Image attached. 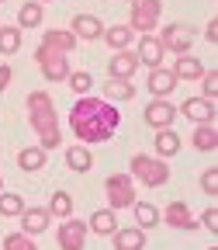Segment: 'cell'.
Listing matches in <instances>:
<instances>
[{
    "label": "cell",
    "instance_id": "3",
    "mask_svg": "<svg viewBox=\"0 0 218 250\" xmlns=\"http://www.w3.org/2000/svg\"><path fill=\"white\" fill-rule=\"evenodd\" d=\"M128 174L135 181H142V188H163L170 181V164L160 160V156H152V153H132Z\"/></svg>",
    "mask_w": 218,
    "mask_h": 250
},
{
    "label": "cell",
    "instance_id": "36",
    "mask_svg": "<svg viewBox=\"0 0 218 250\" xmlns=\"http://www.w3.org/2000/svg\"><path fill=\"white\" fill-rule=\"evenodd\" d=\"M201 229H208V233H218V208H215V205L201 212Z\"/></svg>",
    "mask_w": 218,
    "mask_h": 250
},
{
    "label": "cell",
    "instance_id": "7",
    "mask_svg": "<svg viewBox=\"0 0 218 250\" xmlns=\"http://www.w3.org/2000/svg\"><path fill=\"white\" fill-rule=\"evenodd\" d=\"M152 35L160 39V45L170 56H183V52H191V45H194V28L191 24H180V21H170L163 28H156Z\"/></svg>",
    "mask_w": 218,
    "mask_h": 250
},
{
    "label": "cell",
    "instance_id": "16",
    "mask_svg": "<svg viewBox=\"0 0 218 250\" xmlns=\"http://www.w3.org/2000/svg\"><path fill=\"white\" fill-rule=\"evenodd\" d=\"M18 223H21V233H28V236H42L45 229H49V223H52V215L45 212V208H35V205H24V212L18 215Z\"/></svg>",
    "mask_w": 218,
    "mask_h": 250
},
{
    "label": "cell",
    "instance_id": "14",
    "mask_svg": "<svg viewBox=\"0 0 218 250\" xmlns=\"http://www.w3.org/2000/svg\"><path fill=\"white\" fill-rule=\"evenodd\" d=\"M177 77H173V70L170 66H156V70H149V77H145V90L152 94V98H170V94L177 90Z\"/></svg>",
    "mask_w": 218,
    "mask_h": 250
},
{
    "label": "cell",
    "instance_id": "31",
    "mask_svg": "<svg viewBox=\"0 0 218 250\" xmlns=\"http://www.w3.org/2000/svg\"><path fill=\"white\" fill-rule=\"evenodd\" d=\"M66 87L76 94V98H83V94H93V77L87 73V70H70V77H66Z\"/></svg>",
    "mask_w": 218,
    "mask_h": 250
},
{
    "label": "cell",
    "instance_id": "10",
    "mask_svg": "<svg viewBox=\"0 0 218 250\" xmlns=\"http://www.w3.org/2000/svg\"><path fill=\"white\" fill-rule=\"evenodd\" d=\"M132 45H135L132 52H135V59H139V66H149V70L163 66V59H166V49L160 45V39H156V35H139Z\"/></svg>",
    "mask_w": 218,
    "mask_h": 250
},
{
    "label": "cell",
    "instance_id": "28",
    "mask_svg": "<svg viewBox=\"0 0 218 250\" xmlns=\"http://www.w3.org/2000/svg\"><path fill=\"white\" fill-rule=\"evenodd\" d=\"M24 42V31L18 24H0V56H14Z\"/></svg>",
    "mask_w": 218,
    "mask_h": 250
},
{
    "label": "cell",
    "instance_id": "2",
    "mask_svg": "<svg viewBox=\"0 0 218 250\" xmlns=\"http://www.w3.org/2000/svg\"><path fill=\"white\" fill-rule=\"evenodd\" d=\"M24 108H28L31 132L38 136V146L42 149H59L62 129H59V111H55L52 94L49 90H31L28 98H24Z\"/></svg>",
    "mask_w": 218,
    "mask_h": 250
},
{
    "label": "cell",
    "instance_id": "35",
    "mask_svg": "<svg viewBox=\"0 0 218 250\" xmlns=\"http://www.w3.org/2000/svg\"><path fill=\"white\" fill-rule=\"evenodd\" d=\"M198 83H201V98L215 101V94H218V73H215V70H204V77H201Z\"/></svg>",
    "mask_w": 218,
    "mask_h": 250
},
{
    "label": "cell",
    "instance_id": "30",
    "mask_svg": "<svg viewBox=\"0 0 218 250\" xmlns=\"http://www.w3.org/2000/svg\"><path fill=\"white\" fill-rule=\"evenodd\" d=\"M45 212H49L52 219H70V215H73V195H70V191H52Z\"/></svg>",
    "mask_w": 218,
    "mask_h": 250
},
{
    "label": "cell",
    "instance_id": "22",
    "mask_svg": "<svg viewBox=\"0 0 218 250\" xmlns=\"http://www.w3.org/2000/svg\"><path fill=\"white\" fill-rule=\"evenodd\" d=\"M76 35H73V31L70 28H49V31H42V45H49V49H59V52H73L76 49Z\"/></svg>",
    "mask_w": 218,
    "mask_h": 250
},
{
    "label": "cell",
    "instance_id": "1",
    "mask_svg": "<svg viewBox=\"0 0 218 250\" xmlns=\"http://www.w3.org/2000/svg\"><path fill=\"white\" fill-rule=\"evenodd\" d=\"M70 129L83 146L108 143L121 129V111H118V104L104 101L101 94H83L70 108Z\"/></svg>",
    "mask_w": 218,
    "mask_h": 250
},
{
    "label": "cell",
    "instance_id": "24",
    "mask_svg": "<svg viewBox=\"0 0 218 250\" xmlns=\"http://www.w3.org/2000/svg\"><path fill=\"white\" fill-rule=\"evenodd\" d=\"M66 167H70L73 174H87V170H93V153H90V146H83V143L66 146Z\"/></svg>",
    "mask_w": 218,
    "mask_h": 250
},
{
    "label": "cell",
    "instance_id": "33",
    "mask_svg": "<svg viewBox=\"0 0 218 250\" xmlns=\"http://www.w3.org/2000/svg\"><path fill=\"white\" fill-rule=\"evenodd\" d=\"M4 250H38V243H35V236H28V233L14 229V233L4 236Z\"/></svg>",
    "mask_w": 218,
    "mask_h": 250
},
{
    "label": "cell",
    "instance_id": "21",
    "mask_svg": "<svg viewBox=\"0 0 218 250\" xmlns=\"http://www.w3.org/2000/svg\"><path fill=\"white\" fill-rule=\"evenodd\" d=\"M111 240H114V250H145V229L139 226H118Z\"/></svg>",
    "mask_w": 218,
    "mask_h": 250
},
{
    "label": "cell",
    "instance_id": "23",
    "mask_svg": "<svg viewBox=\"0 0 218 250\" xmlns=\"http://www.w3.org/2000/svg\"><path fill=\"white\" fill-rule=\"evenodd\" d=\"M87 229H90L93 236H111V233L118 229V212H114V208H97V212L87 219Z\"/></svg>",
    "mask_w": 218,
    "mask_h": 250
},
{
    "label": "cell",
    "instance_id": "27",
    "mask_svg": "<svg viewBox=\"0 0 218 250\" xmlns=\"http://www.w3.org/2000/svg\"><path fill=\"white\" fill-rule=\"evenodd\" d=\"M101 39L111 45V52H118V49H132V42H135L139 35H135L128 24H111V28H104V35H101Z\"/></svg>",
    "mask_w": 218,
    "mask_h": 250
},
{
    "label": "cell",
    "instance_id": "43",
    "mask_svg": "<svg viewBox=\"0 0 218 250\" xmlns=\"http://www.w3.org/2000/svg\"><path fill=\"white\" fill-rule=\"evenodd\" d=\"M121 4H128V0H121Z\"/></svg>",
    "mask_w": 218,
    "mask_h": 250
},
{
    "label": "cell",
    "instance_id": "17",
    "mask_svg": "<svg viewBox=\"0 0 218 250\" xmlns=\"http://www.w3.org/2000/svg\"><path fill=\"white\" fill-rule=\"evenodd\" d=\"M70 31L76 39H87V42H97L101 35H104V21L97 18V14H76L73 21H70Z\"/></svg>",
    "mask_w": 218,
    "mask_h": 250
},
{
    "label": "cell",
    "instance_id": "34",
    "mask_svg": "<svg viewBox=\"0 0 218 250\" xmlns=\"http://www.w3.org/2000/svg\"><path fill=\"white\" fill-rule=\"evenodd\" d=\"M201 191H204L208 198H215V195H218V167L201 170Z\"/></svg>",
    "mask_w": 218,
    "mask_h": 250
},
{
    "label": "cell",
    "instance_id": "9",
    "mask_svg": "<svg viewBox=\"0 0 218 250\" xmlns=\"http://www.w3.org/2000/svg\"><path fill=\"white\" fill-rule=\"evenodd\" d=\"M87 223L83 219H59V233H55V243H59V250H83L87 247Z\"/></svg>",
    "mask_w": 218,
    "mask_h": 250
},
{
    "label": "cell",
    "instance_id": "32",
    "mask_svg": "<svg viewBox=\"0 0 218 250\" xmlns=\"http://www.w3.org/2000/svg\"><path fill=\"white\" fill-rule=\"evenodd\" d=\"M24 212V198L18 191H0V215L4 219H18Z\"/></svg>",
    "mask_w": 218,
    "mask_h": 250
},
{
    "label": "cell",
    "instance_id": "41",
    "mask_svg": "<svg viewBox=\"0 0 218 250\" xmlns=\"http://www.w3.org/2000/svg\"><path fill=\"white\" fill-rule=\"evenodd\" d=\"M4 4H7V0H0V7H4Z\"/></svg>",
    "mask_w": 218,
    "mask_h": 250
},
{
    "label": "cell",
    "instance_id": "39",
    "mask_svg": "<svg viewBox=\"0 0 218 250\" xmlns=\"http://www.w3.org/2000/svg\"><path fill=\"white\" fill-rule=\"evenodd\" d=\"M0 191H4V174H0Z\"/></svg>",
    "mask_w": 218,
    "mask_h": 250
},
{
    "label": "cell",
    "instance_id": "18",
    "mask_svg": "<svg viewBox=\"0 0 218 250\" xmlns=\"http://www.w3.org/2000/svg\"><path fill=\"white\" fill-rule=\"evenodd\" d=\"M183 146V139L173 132V129H156L152 136V156H160V160H170V156H177Z\"/></svg>",
    "mask_w": 218,
    "mask_h": 250
},
{
    "label": "cell",
    "instance_id": "13",
    "mask_svg": "<svg viewBox=\"0 0 218 250\" xmlns=\"http://www.w3.org/2000/svg\"><path fill=\"white\" fill-rule=\"evenodd\" d=\"M160 219H163L170 229H198V219H194V212H191L187 202H170L160 212Z\"/></svg>",
    "mask_w": 218,
    "mask_h": 250
},
{
    "label": "cell",
    "instance_id": "11",
    "mask_svg": "<svg viewBox=\"0 0 218 250\" xmlns=\"http://www.w3.org/2000/svg\"><path fill=\"white\" fill-rule=\"evenodd\" d=\"M177 115L191 118L194 125L215 122V101H208V98H201V94H194V98H187L183 104H177Z\"/></svg>",
    "mask_w": 218,
    "mask_h": 250
},
{
    "label": "cell",
    "instance_id": "20",
    "mask_svg": "<svg viewBox=\"0 0 218 250\" xmlns=\"http://www.w3.org/2000/svg\"><path fill=\"white\" fill-rule=\"evenodd\" d=\"M135 94H139V87H135L132 80H114V77H108V83L101 87V98H104V101H111V104L135 101Z\"/></svg>",
    "mask_w": 218,
    "mask_h": 250
},
{
    "label": "cell",
    "instance_id": "29",
    "mask_svg": "<svg viewBox=\"0 0 218 250\" xmlns=\"http://www.w3.org/2000/svg\"><path fill=\"white\" fill-rule=\"evenodd\" d=\"M132 212H135V226H139V229H152V226H160V208H156L152 202H139V198H135Z\"/></svg>",
    "mask_w": 218,
    "mask_h": 250
},
{
    "label": "cell",
    "instance_id": "15",
    "mask_svg": "<svg viewBox=\"0 0 218 250\" xmlns=\"http://www.w3.org/2000/svg\"><path fill=\"white\" fill-rule=\"evenodd\" d=\"M170 70H173L177 80H191V83H198V80L204 77L208 66H204V59H198L194 52H183V56L173 59V66H170Z\"/></svg>",
    "mask_w": 218,
    "mask_h": 250
},
{
    "label": "cell",
    "instance_id": "5",
    "mask_svg": "<svg viewBox=\"0 0 218 250\" xmlns=\"http://www.w3.org/2000/svg\"><path fill=\"white\" fill-rule=\"evenodd\" d=\"M104 195H108V208H114V212L132 208L135 198H139V191H135V177H132L128 170L111 174V177L104 181Z\"/></svg>",
    "mask_w": 218,
    "mask_h": 250
},
{
    "label": "cell",
    "instance_id": "8",
    "mask_svg": "<svg viewBox=\"0 0 218 250\" xmlns=\"http://www.w3.org/2000/svg\"><path fill=\"white\" fill-rule=\"evenodd\" d=\"M177 118H180V115H177V104H173L170 98H152V101L145 104V111H142V122L149 125L152 132H156V129H173Z\"/></svg>",
    "mask_w": 218,
    "mask_h": 250
},
{
    "label": "cell",
    "instance_id": "38",
    "mask_svg": "<svg viewBox=\"0 0 218 250\" xmlns=\"http://www.w3.org/2000/svg\"><path fill=\"white\" fill-rule=\"evenodd\" d=\"M204 39H208V42H211V45H215V42H218V21H215V18H211V21H208V24H204Z\"/></svg>",
    "mask_w": 218,
    "mask_h": 250
},
{
    "label": "cell",
    "instance_id": "26",
    "mask_svg": "<svg viewBox=\"0 0 218 250\" xmlns=\"http://www.w3.org/2000/svg\"><path fill=\"white\" fill-rule=\"evenodd\" d=\"M42 21H45V4H38V0H28V4H21V11H18V28H21V31L42 28Z\"/></svg>",
    "mask_w": 218,
    "mask_h": 250
},
{
    "label": "cell",
    "instance_id": "25",
    "mask_svg": "<svg viewBox=\"0 0 218 250\" xmlns=\"http://www.w3.org/2000/svg\"><path fill=\"white\" fill-rule=\"evenodd\" d=\"M191 146H194L198 153H215V149H218V129H215V122L194 125V132H191Z\"/></svg>",
    "mask_w": 218,
    "mask_h": 250
},
{
    "label": "cell",
    "instance_id": "42",
    "mask_svg": "<svg viewBox=\"0 0 218 250\" xmlns=\"http://www.w3.org/2000/svg\"><path fill=\"white\" fill-rule=\"evenodd\" d=\"M208 250H218V247H208Z\"/></svg>",
    "mask_w": 218,
    "mask_h": 250
},
{
    "label": "cell",
    "instance_id": "4",
    "mask_svg": "<svg viewBox=\"0 0 218 250\" xmlns=\"http://www.w3.org/2000/svg\"><path fill=\"white\" fill-rule=\"evenodd\" d=\"M163 18V0H128V28L135 35H152Z\"/></svg>",
    "mask_w": 218,
    "mask_h": 250
},
{
    "label": "cell",
    "instance_id": "12",
    "mask_svg": "<svg viewBox=\"0 0 218 250\" xmlns=\"http://www.w3.org/2000/svg\"><path fill=\"white\" fill-rule=\"evenodd\" d=\"M135 73H139V59H135L132 49L111 52V59H108V77H114V80H132Z\"/></svg>",
    "mask_w": 218,
    "mask_h": 250
},
{
    "label": "cell",
    "instance_id": "40",
    "mask_svg": "<svg viewBox=\"0 0 218 250\" xmlns=\"http://www.w3.org/2000/svg\"><path fill=\"white\" fill-rule=\"evenodd\" d=\"M38 4H52V0H38Z\"/></svg>",
    "mask_w": 218,
    "mask_h": 250
},
{
    "label": "cell",
    "instance_id": "37",
    "mask_svg": "<svg viewBox=\"0 0 218 250\" xmlns=\"http://www.w3.org/2000/svg\"><path fill=\"white\" fill-rule=\"evenodd\" d=\"M11 80H14V70L7 66V62H0V94L11 87Z\"/></svg>",
    "mask_w": 218,
    "mask_h": 250
},
{
    "label": "cell",
    "instance_id": "19",
    "mask_svg": "<svg viewBox=\"0 0 218 250\" xmlns=\"http://www.w3.org/2000/svg\"><path fill=\"white\" fill-rule=\"evenodd\" d=\"M45 164H49V149H42L38 143L18 149V170H24V174H38V170H45Z\"/></svg>",
    "mask_w": 218,
    "mask_h": 250
},
{
    "label": "cell",
    "instance_id": "6",
    "mask_svg": "<svg viewBox=\"0 0 218 250\" xmlns=\"http://www.w3.org/2000/svg\"><path fill=\"white\" fill-rule=\"evenodd\" d=\"M35 62H38V70H42V77H45L49 83H66V77H70V56H66V52L49 49V45L38 42Z\"/></svg>",
    "mask_w": 218,
    "mask_h": 250
}]
</instances>
